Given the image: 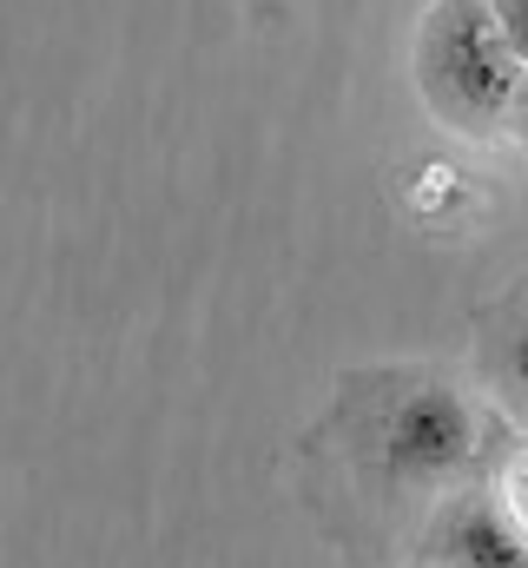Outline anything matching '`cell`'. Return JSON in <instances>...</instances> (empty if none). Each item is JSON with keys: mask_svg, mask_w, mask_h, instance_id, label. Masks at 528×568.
<instances>
[{"mask_svg": "<svg viewBox=\"0 0 528 568\" xmlns=\"http://www.w3.org/2000/svg\"><path fill=\"white\" fill-rule=\"evenodd\" d=\"M509 140L528 145V80H522V93H516V113H509Z\"/></svg>", "mask_w": 528, "mask_h": 568, "instance_id": "7", "label": "cell"}, {"mask_svg": "<svg viewBox=\"0 0 528 568\" xmlns=\"http://www.w3.org/2000/svg\"><path fill=\"white\" fill-rule=\"evenodd\" d=\"M496 20H502L509 47L522 53V67H528V0H496Z\"/></svg>", "mask_w": 528, "mask_h": 568, "instance_id": "6", "label": "cell"}, {"mask_svg": "<svg viewBox=\"0 0 528 568\" xmlns=\"http://www.w3.org/2000/svg\"><path fill=\"white\" fill-rule=\"evenodd\" d=\"M476 384L509 424H528V272L476 317Z\"/></svg>", "mask_w": 528, "mask_h": 568, "instance_id": "4", "label": "cell"}, {"mask_svg": "<svg viewBox=\"0 0 528 568\" xmlns=\"http://www.w3.org/2000/svg\"><path fill=\"white\" fill-rule=\"evenodd\" d=\"M409 73L423 106L436 113V126L463 133V140H496L509 133L516 93H522L528 67L509 47L496 0H429L416 47H409Z\"/></svg>", "mask_w": 528, "mask_h": 568, "instance_id": "2", "label": "cell"}, {"mask_svg": "<svg viewBox=\"0 0 528 568\" xmlns=\"http://www.w3.org/2000/svg\"><path fill=\"white\" fill-rule=\"evenodd\" d=\"M496 489H502V503L516 509V523L528 529V443H509V456L496 463Z\"/></svg>", "mask_w": 528, "mask_h": 568, "instance_id": "5", "label": "cell"}, {"mask_svg": "<svg viewBox=\"0 0 528 568\" xmlns=\"http://www.w3.org/2000/svg\"><path fill=\"white\" fill-rule=\"evenodd\" d=\"M416 568H528V529L502 503L496 476L449 489L423 529H416Z\"/></svg>", "mask_w": 528, "mask_h": 568, "instance_id": "3", "label": "cell"}, {"mask_svg": "<svg viewBox=\"0 0 528 568\" xmlns=\"http://www.w3.org/2000/svg\"><path fill=\"white\" fill-rule=\"evenodd\" d=\"M317 443L364 509L384 523L416 516L423 529L449 489L483 483L509 456V417L449 364H370L344 371Z\"/></svg>", "mask_w": 528, "mask_h": 568, "instance_id": "1", "label": "cell"}]
</instances>
